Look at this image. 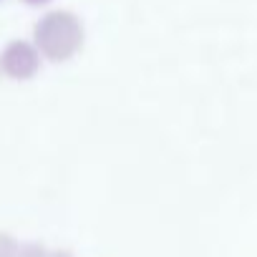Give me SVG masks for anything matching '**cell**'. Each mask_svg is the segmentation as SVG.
<instances>
[{"instance_id": "obj_1", "label": "cell", "mask_w": 257, "mask_h": 257, "mask_svg": "<svg viewBox=\"0 0 257 257\" xmlns=\"http://www.w3.org/2000/svg\"><path fill=\"white\" fill-rule=\"evenodd\" d=\"M0 257H16L13 254V242L6 239V237H0Z\"/></svg>"}, {"instance_id": "obj_3", "label": "cell", "mask_w": 257, "mask_h": 257, "mask_svg": "<svg viewBox=\"0 0 257 257\" xmlns=\"http://www.w3.org/2000/svg\"><path fill=\"white\" fill-rule=\"evenodd\" d=\"M53 257H68V254H63V252H58V254H53Z\"/></svg>"}, {"instance_id": "obj_2", "label": "cell", "mask_w": 257, "mask_h": 257, "mask_svg": "<svg viewBox=\"0 0 257 257\" xmlns=\"http://www.w3.org/2000/svg\"><path fill=\"white\" fill-rule=\"evenodd\" d=\"M21 257H43V252H41L38 247H28V249H26Z\"/></svg>"}]
</instances>
